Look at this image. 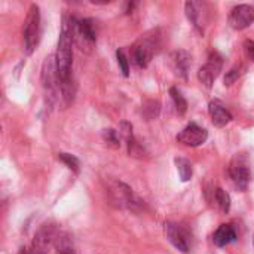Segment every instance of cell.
<instances>
[{
    "label": "cell",
    "instance_id": "cell-6",
    "mask_svg": "<svg viewBox=\"0 0 254 254\" xmlns=\"http://www.w3.org/2000/svg\"><path fill=\"white\" fill-rule=\"evenodd\" d=\"M223 67V58L219 52H211L208 55L207 63L199 68L198 71V77L201 80V83L207 88H211L214 80L217 79V76L220 74Z\"/></svg>",
    "mask_w": 254,
    "mask_h": 254
},
{
    "label": "cell",
    "instance_id": "cell-17",
    "mask_svg": "<svg viewBox=\"0 0 254 254\" xmlns=\"http://www.w3.org/2000/svg\"><path fill=\"white\" fill-rule=\"evenodd\" d=\"M214 201L217 204V207L223 211L228 213L231 210V196L226 190H223L222 188H217L214 190Z\"/></svg>",
    "mask_w": 254,
    "mask_h": 254
},
{
    "label": "cell",
    "instance_id": "cell-22",
    "mask_svg": "<svg viewBox=\"0 0 254 254\" xmlns=\"http://www.w3.org/2000/svg\"><path fill=\"white\" fill-rule=\"evenodd\" d=\"M116 60H118V64H119V68H121L122 74L125 77H128L129 76V63H128V60H127V57H125L122 49L116 51Z\"/></svg>",
    "mask_w": 254,
    "mask_h": 254
},
{
    "label": "cell",
    "instance_id": "cell-2",
    "mask_svg": "<svg viewBox=\"0 0 254 254\" xmlns=\"http://www.w3.org/2000/svg\"><path fill=\"white\" fill-rule=\"evenodd\" d=\"M39 34H40V9L37 4H31L24 24V49L27 55H30L34 51L39 42Z\"/></svg>",
    "mask_w": 254,
    "mask_h": 254
},
{
    "label": "cell",
    "instance_id": "cell-26",
    "mask_svg": "<svg viewBox=\"0 0 254 254\" xmlns=\"http://www.w3.org/2000/svg\"><path fill=\"white\" fill-rule=\"evenodd\" d=\"M135 4H137V3H134V1H132V3H127V7H125V13H131V12L134 10Z\"/></svg>",
    "mask_w": 254,
    "mask_h": 254
},
{
    "label": "cell",
    "instance_id": "cell-4",
    "mask_svg": "<svg viewBox=\"0 0 254 254\" xmlns=\"http://www.w3.org/2000/svg\"><path fill=\"white\" fill-rule=\"evenodd\" d=\"M42 85L45 89L46 97L49 98L51 103L57 100V94L60 89V82L57 76V67H55V57H48L43 63L42 68Z\"/></svg>",
    "mask_w": 254,
    "mask_h": 254
},
{
    "label": "cell",
    "instance_id": "cell-15",
    "mask_svg": "<svg viewBox=\"0 0 254 254\" xmlns=\"http://www.w3.org/2000/svg\"><path fill=\"white\" fill-rule=\"evenodd\" d=\"M171 63H173V67H174L176 73L180 77L188 79V71H189V65H190L189 54L185 52V51H176L171 55Z\"/></svg>",
    "mask_w": 254,
    "mask_h": 254
},
{
    "label": "cell",
    "instance_id": "cell-18",
    "mask_svg": "<svg viewBox=\"0 0 254 254\" xmlns=\"http://www.w3.org/2000/svg\"><path fill=\"white\" fill-rule=\"evenodd\" d=\"M170 95L173 98V103H174V107H176L177 113L179 115H185L186 110H188V101L183 97V94L177 88H171L170 89Z\"/></svg>",
    "mask_w": 254,
    "mask_h": 254
},
{
    "label": "cell",
    "instance_id": "cell-8",
    "mask_svg": "<svg viewBox=\"0 0 254 254\" xmlns=\"http://www.w3.org/2000/svg\"><path fill=\"white\" fill-rule=\"evenodd\" d=\"M57 231L52 225H45L42 226V229H39V232L36 234L31 249L28 250V254H46L48 247L57 240Z\"/></svg>",
    "mask_w": 254,
    "mask_h": 254
},
{
    "label": "cell",
    "instance_id": "cell-10",
    "mask_svg": "<svg viewBox=\"0 0 254 254\" xmlns=\"http://www.w3.org/2000/svg\"><path fill=\"white\" fill-rule=\"evenodd\" d=\"M165 235L168 241L182 253H189L190 250V243H189V235L183 231V228L177 223L167 222L165 223Z\"/></svg>",
    "mask_w": 254,
    "mask_h": 254
},
{
    "label": "cell",
    "instance_id": "cell-12",
    "mask_svg": "<svg viewBox=\"0 0 254 254\" xmlns=\"http://www.w3.org/2000/svg\"><path fill=\"white\" fill-rule=\"evenodd\" d=\"M208 113L211 116V121L216 127L222 128V127H226L231 121H232V115L225 109V106L219 101V100H214L210 103L208 106Z\"/></svg>",
    "mask_w": 254,
    "mask_h": 254
},
{
    "label": "cell",
    "instance_id": "cell-16",
    "mask_svg": "<svg viewBox=\"0 0 254 254\" xmlns=\"http://www.w3.org/2000/svg\"><path fill=\"white\" fill-rule=\"evenodd\" d=\"M174 162H176V167H177V171L180 174L182 182H189L192 179V174H193V168H192L190 161H188L185 158H176Z\"/></svg>",
    "mask_w": 254,
    "mask_h": 254
},
{
    "label": "cell",
    "instance_id": "cell-11",
    "mask_svg": "<svg viewBox=\"0 0 254 254\" xmlns=\"http://www.w3.org/2000/svg\"><path fill=\"white\" fill-rule=\"evenodd\" d=\"M229 174L231 179L234 180L235 186L241 190H246L250 182V168L247 165V162L243 158H235L229 167Z\"/></svg>",
    "mask_w": 254,
    "mask_h": 254
},
{
    "label": "cell",
    "instance_id": "cell-24",
    "mask_svg": "<svg viewBox=\"0 0 254 254\" xmlns=\"http://www.w3.org/2000/svg\"><path fill=\"white\" fill-rule=\"evenodd\" d=\"M243 74V67L241 65H237V67H234V68H231L228 73H226V76H225V85H232L234 82H237L238 80V77Z\"/></svg>",
    "mask_w": 254,
    "mask_h": 254
},
{
    "label": "cell",
    "instance_id": "cell-9",
    "mask_svg": "<svg viewBox=\"0 0 254 254\" xmlns=\"http://www.w3.org/2000/svg\"><path fill=\"white\" fill-rule=\"evenodd\" d=\"M254 22V7L250 4H238L229 13V24L234 30H244Z\"/></svg>",
    "mask_w": 254,
    "mask_h": 254
},
{
    "label": "cell",
    "instance_id": "cell-14",
    "mask_svg": "<svg viewBox=\"0 0 254 254\" xmlns=\"http://www.w3.org/2000/svg\"><path fill=\"white\" fill-rule=\"evenodd\" d=\"M237 241V232L232 225H220L213 235V243L217 247H226Z\"/></svg>",
    "mask_w": 254,
    "mask_h": 254
},
{
    "label": "cell",
    "instance_id": "cell-19",
    "mask_svg": "<svg viewBox=\"0 0 254 254\" xmlns=\"http://www.w3.org/2000/svg\"><path fill=\"white\" fill-rule=\"evenodd\" d=\"M127 146H128V153H129V156L137 158V159H143V158L147 156V152H146L144 147L134 138V135L129 137V138L127 140Z\"/></svg>",
    "mask_w": 254,
    "mask_h": 254
},
{
    "label": "cell",
    "instance_id": "cell-3",
    "mask_svg": "<svg viewBox=\"0 0 254 254\" xmlns=\"http://www.w3.org/2000/svg\"><path fill=\"white\" fill-rule=\"evenodd\" d=\"M110 193L113 202H116L121 208H128L131 211H138L141 208V199L125 183H115V186L110 189Z\"/></svg>",
    "mask_w": 254,
    "mask_h": 254
},
{
    "label": "cell",
    "instance_id": "cell-13",
    "mask_svg": "<svg viewBox=\"0 0 254 254\" xmlns=\"http://www.w3.org/2000/svg\"><path fill=\"white\" fill-rule=\"evenodd\" d=\"M204 9H205V4L204 3H198V1H186V4H185L186 16L201 31H202V25L205 22V19H204L205 10Z\"/></svg>",
    "mask_w": 254,
    "mask_h": 254
},
{
    "label": "cell",
    "instance_id": "cell-20",
    "mask_svg": "<svg viewBox=\"0 0 254 254\" xmlns=\"http://www.w3.org/2000/svg\"><path fill=\"white\" fill-rule=\"evenodd\" d=\"M159 110H161V104L155 100H149L143 104V115L147 121H152L155 118L159 116Z\"/></svg>",
    "mask_w": 254,
    "mask_h": 254
},
{
    "label": "cell",
    "instance_id": "cell-1",
    "mask_svg": "<svg viewBox=\"0 0 254 254\" xmlns=\"http://www.w3.org/2000/svg\"><path fill=\"white\" fill-rule=\"evenodd\" d=\"M70 21H71V31H73L74 43H77L82 51L89 52L92 45L97 40L95 21L89 18H85V19L70 18Z\"/></svg>",
    "mask_w": 254,
    "mask_h": 254
},
{
    "label": "cell",
    "instance_id": "cell-25",
    "mask_svg": "<svg viewBox=\"0 0 254 254\" xmlns=\"http://www.w3.org/2000/svg\"><path fill=\"white\" fill-rule=\"evenodd\" d=\"M244 48H246V52H247V57L254 63V40H246L244 43Z\"/></svg>",
    "mask_w": 254,
    "mask_h": 254
},
{
    "label": "cell",
    "instance_id": "cell-5",
    "mask_svg": "<svg viewBox=\"0 0 254 254\" xmlns=\"http://www.w3.org/2000/svg\"><path fill=\"white\" fill-rule=\"evenodd\" d=\"M153 54H155V39L147 37V36L141 37L132 46V51H131L132 61L140 68H146L150 64V61L153 58Z\"/></svg>",
    "mask_w": 254,
    "mask_h": 254
},
{
    "label": "cell",
    "instance_id": "cell-21",
    "mask_svg": "<svg viewBox=\"0 0 254 254\" xmlns=\"http://www.w3.org/2000/svg\"><path fill=\"white\" fill-rule=\"evenodd\" d=\"M58 159H60L61 162H64V164L67 165V168H70L73 173L79 174V171H80V162H79V159H77L74 155L61 152V153H58Z\"/></svg>",
    "mask_w": 254,
    "mask_h": 254
},
{
    "label": "cell",
    "instance_id": "cell-7",
    "mask_svg": "<svg viewBox=\"0 0 254 254\" xmlns=\"http://www.w3.org/2000/svg\"><path fill=\"white\" fill-rule=\"evenodd\" d=\"M208 138V131L196 124H189L182 132H179L177 135V141L190 147H198L201 144H204Z\"/></svg>",
    "mask_w": 254,
    "mask_h": 254
},
{
    "label": "cell",
    "instance_id": "cell-23",
    "mask_svg": "<svg viewBox=\"0 0 254 254\" xmlns=\"http://www.w3.org/2000/svg\"><path fill=\"white\" fill-rule=\"evenodd\" d=\"M103 138L107 144L113 146V147H119V135L115 129H104L103 131Z\"/></svg>",
    "mask_w": 254,
    "mask_h": 254
}]
</instances>
